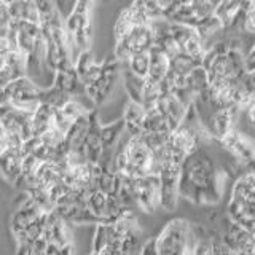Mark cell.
Masks as SVG:
<instances>
[{
  "label": "cell",
  "instance_id": "cell-19",
  "mask_svg": "<svg viewBox=\"0 0 255 255\" xmlns=\"http://www.w3.org/2000/svg\"><path fill=\"white\" fill-rule=\"evenodd\" d=\"M128 69H129L134 75L140 78H147L148 67H150V51L147 53H135L129 59L126 61Z\"/></svg>",
  "mask_w": 255,
  "mask_h": 255
},
{
  "label": "cell",
  "instance_id": "cell-11",
  "mask_svg": "<svg viewBox=\"0 0 255 255\" xmlns=\"http://www.w3.org/2000/svg\"><path fill=\"white\" fill-rule=\"evenodd\" d=\"M122 118L125 122V131L129 135H139L142 134V123H143V118H145V107H143L142 102L128 99Z\"/></svg>",
  "mask_w": 255,
  "mask_h": 255
},
{
  "label": "cell",
  "instance_id": "cell-27",
  "mask_svg": "<svg viewBox=\"0 0 255 255\" xmlns=\"http://www.w3.org/2000/svg\"><path fill=\"white\" fill-rule=\"evenodd\" d=\"M246 112H247V117H249V120H251V123L255 126V96L252 98V101L249 102V106H247L246 109H244Z\"/></svg>",
  "mask_w": 255,
  "mask_h": 255
},
{
  "label": "cell",
  "instance_id": "cell-30",
  "mask_svg": "<svg viewBox=\"0 0 255 255\" xmlns=\"http://www.w3.org/2000/svg\"><path fill=\"white\" fill-rule=\"evenodd\" d=\"M2 104H10L8 102V96H6L5 88H0V106H2Z\"/></svg>",
  "mask_w": 255,
  "mask_h": 255
},
{
  "label": "cell",
  "instance_id": "cell-9",
  "mask_svg": "<svg viewBox=\"0 0 255 255\" xmlns=\"http://www.w3.org/2000/svg\"><path fill=\"white\" fill-rule=\"evenodd\" d=\"M212 14L220 22L222 30L235 27L238 21L243 24V0H219L214 5Z\"/></svg>",
  "mask_w": 255,
  "mask_h": 255
},
{
  "label": "cell",
  "instance_id": "cell-14",
  "mask_svg": "<svg viewBox=\"0 0 255 255\" xmlns=\"http://www.w3.org/2000/svg\"><path fill=\"white\" fill-rule=\"evenodd\" d=\"M86 207L99 220V223H107V195L99 188H93L86 199Z\"/></svg>",
  "mask_w": 255,
  "mask_h": 255
},
{
  "label": "cell",
  "instance_id": "cell-12",
  "mask_svg": "<svg viewBox=\"0 0 255 255\" xmlns=\"http://www.w3.org/2000/svg\"><path fill=\"white\" fill-rule=\"evenodd\" d=\"M167 72H169V58L161 48L153 45V48L150 50V67L147 78L155 83H161Z\"/></svg>",
  "mask_w": 255,
  "mask_h": 255
},
{
  "label": "cell",
  "instance_id": "cell-31",
  "mask_svg": "<svg viewBox=\"0 0 255 255\" xmlns=\"http://www.w3.org/2000/svg\"><path fill=\"white\" fill-rule=\"evenodd\" d=\"M247 167H249V171H251V172H252V174L255 175V159H254V161H252V163H251L249 166H247Z\"/></svg>",
  "mask_w": 255,
  "mask_h": 255
},
{
  "label": "cell",
  "instance_id": "cell-13",
  "mask_svg": "<svg viewBox=\"0 0 255 255\" xmlns=\"http://www.w3.org/2000/svg\"><path fill=\"white\" fill-rule=\"evenodd\" d=\"M54 107H51L50 104L42 102L40 106L32 112L30 117V125H32V134L40 137L48 128L53 126V115H54Z\"/></svg>",
  "mask_w": 255,
  "mask_h": 255
},
{
  "label": "cell",
  "instance_id": "cell-8",
  "mask_svg": "<svg viewBox=\"0 0 255 255\" xmlns=\"http://www.w3.org/2000/svg\"><path fill=\"white\" fill-rule=\"evenodd\" d=\"M101 122L98 117V112L90 110V125H88V132L86 139L83 142V153L88 163H99L104 148H102V140H101Z\"/></svg>",
  "mask_w": 255,
  "mask_h": 255
},
{
  "label": "cell",
  "instance_id": "cell-33",
  "mask_svg": "<svg viewBox=\"0 0 255 255\" xmlns=\"http://www.w3.org/2000/svg\"><path fill=\"white\" fill-rule=\"evenodd\" d=\"M2 2H3V3H6V5H8V3H11V2H13V0H2Z\"/></svg>",
  "mask_w": 255,
  "mask_h": 255
},
{
  "label": "cell",
  "instance_id": "cell-10",
  "mask_svg": "<svg viewBox=\"0 0 255 255\" xmlns=\"http://www.w3.org/2000/svg\"><path fill=\"white\" fill-rule=\"evenodd\" d=\"M22 156V150L19 148H6L0 155V175L13 185L21 175Z\"/></svg>",
  "mask_w": 255,
  "mask_h": 255
},
{
  "label": "cell",
  "instance_id": "cell-23",
  "mask_svg": "<svg viewBox=\"0 0 255 255\" xmlns=\"http://www.w3.org/2000/svg\"><path fill=\"white\" fill-rule=\"evenodd\" d=\"M14 50H16V46L11 42V38L8 37V30L0 32V56H2V58H5L6 54H10Z\"/></svg>",
  "mask_w": 255,
  "mask_h": 255
},
{
  "label": "cell",
  "instance_id": "cell-24",
  "mask_svg": "<svg viewBox=\"0 0 255 255\" xmlns=\"http://www.w3.org/2000/svg\"><path fill=\"white\" fill-rule=\"evenodd\" d=\"M140 255H159L156 249V238H150L142 244Z\"/></svg>",
  "mask_w": 255,
  "mask_h": 255
},
{
  "label": "cell",
  "instance_id": "cell-34",
  "mask_svg": "<svg viewBox=\"0 0 255 255\" xmlns=\"http://www.w3.org/2000/svg\"><path fill=\"white\" fill-rule=\"evenodd\" d=\"M34 255H45V254H34Z\"/></svg>",
  "mask_w": 255,
  "mask_h": 255
},
{
  "label": "cell",
  "instance_id": "cell-20",
  "mask_svg": "<svg viewBox=\"0 0 255 255\" xmlns=\"http://www.w3.org/2000/svg\"><path fill=\"white\" fill-rule=\"evenodd\" d=\"M134 26H135V21H134V18H132V13H131V10H129V6H126L125 10L118 14L117 22H115V27H114L115 42H117V40H122Z\"/></svg>",
  "mask_w": 255,
  "mask_h": 255
},
{
  "label": "cell",
  "instance_id": "cell-29",
  "mask_svg": "<svg viewBox=\"0 0 255 255\" xmlns=\"http://www.w3.org/2000/svg\"><path fill=\"white\" fill-rule=\"evenodd\" d=\"M6 150V135H5V129L0 126V155Z\"/></svg>",
  "mask_w": 255,
  "mask_h": 255
},
{
  "label": "cell",
  "instance_id": "cell-6",
  "mask_svg": "<svg viewBox=\"0 0 255 255\" xmlns=\"http://www.w3.org/2000/svg\"><path fill=\"white\" fill-rule=\"evenodd\" d=\"M135 204L143 212L151 214L158 207H161V187H159V175H143L132 179Z\"/></svg>",
  "mask_w": 255,
  "mask_h": 255
},
{
  "label": "cell",
  "instance_id": "cell-26",
  "mask_svg": "<svg viewBox=\"0 0 255 255\" xmlns=\"http://www.w3.org/2000/svg\"><path fill=\"white\" fill-rule=\"evenodd\" d=\"M16 255H34V247H32V243H21V244H18Z\"/></svg>",
  "mask_w": 255,
  "mask_h": 255
},
{
  "label": "cell",
  "instance_id": "cell-1",
  "mask_svg": "<svg viewBox=\"0 0 255 255\" xmlns=\"http://www.w3.org/2000/svg\"><path fill=\"white\" fill-rule=\"evenodd\" d=\"M222 175L214 159L201 145L182 163L179 196L195 204H215L222 198Z\"/></svg>",
  "mask_w": 255,
  "mask_h": 255
},
{
  "label": "cell",
  "instance_id": "cell-4",
  "mask_svg": "<svg viewBox=\"0 0 255 255\" xmlns=\"http://www.w3.org/2000/svg\"><path fill=\"white\" fill-rule=\"evenodd\" d=\"M42 90L30 77L24 75L5 86L8 102L22 112H34L42 104Z\"/></svg>",
  "mask_w": 255,
  "mask_h": 255
},
{
  "label": "cell",
  "instance_id": "cell-3",
  "mask_svg": "<svg viewBox=\"0 0 255 255\" xmlns=\"http://www.w3.org/2000/svg\"><path fill=\"white\" fill-rule=\"evenodd\" d=\"M155 45V32L150 24H139L134 26L128 34L115 42L114 56L120 62H126L135 53H147Z\"/></svg>",
  "mask_w": 255,
  "mask_h": 255
},
{
  "label": "cell",
  "instance_id": "cell-15",
  "mask_svg": "<svg viewBox=\"0 0 255 255\" xmlns=\"http://www.w3.org/2000/svg\"><path fill=\"white\" fill-rule=\"evenodd\" d=\"M70 99H74V96H70L69 93L61 90V88L56 85H51L42 90V102L50 104L54 109H61L62 106H66Z\"/></svg>",
  "mask_w": 255,
  "mask_h": 255
},
{
  "label": "cell",
  "instance_id": "cell-22",
  "mask_svg": "<svg viewBox=\"0 0 255 255\" xmlns=\"http://www.w3.org/2000/svg\"><path fill=\"white\" fill-rule=\"evenodd\" d=\"M193 255H214L212 239H209V238L196 239L195 247H193Z\"/></svg>",
  "mask_w": 255,
  "mask_h": 255
},
{
  "label": "cell",
  "instance_id": "cell-17",
  "mask_svg": "<svg viewBox=\"0 0 255 255\" xmlns=\"http://www.w3.org/2000/svg\"><path fill=\"white\" fill-rule=\"evenodd\" d=\"M143 80L137 75H134L129 69L123 70V82H125V90L129 96V99L142 102V90H143Z\"/></svg>",
  "mask_w": 255,
  "mask_h": 255
},
{
  "label": "cell",
  "instance_id": "cell-25",
  "mask_svg": "<svg viewBox=\"0 0 255 255\" xmlns=\"http://www.w3.org/2000/svg\"><path fill=\"white\" fill-rule=\"evenodd\" d=\"M48 239L45 236H40L37 238L34 243H32V247H34V254H45L46 247H48Z\"/></svg>",
  "mask_w": 255,
  "mask_h": 255
},
{
  "label": "cell",
  "instance_id": "cell-7",
  "mask_svg": "<svg viewBox=\"0 0 255 255\" xmlns=\"http://www.w3.org/2000/svg\"><path fill=\"white\" fill-rule=\"evenodd\" d=\"M220 143L225 147L230 153H233L239 163L249 166L255 159V143L246 137L244 134L238 131V128H233L225 137L220 140Z\"/></svg>",
  "mask_w": 255,
  "mask_h": 255
},
{
  "label": "cell",
  "instance_id": "cell-5",
  "mask_svg": "<svg viewBox=\"0 0 255 255\" xmlns=\"http://www.w3.org/2000/svg\"><path fill=\"white\" fill-rule=\"evenodd\" d=\"M102 69H101V75L96 80V83L90 88H86L85 94L90 98V101L94 106H102L104 102L107 101V98L114 91V88L118 82L120 77V67H122V62H120L114 54L109 56L106 61H102Z\"/></svg>",
  "mask_w": 255,
  "mask_h": 255
},
{
  "label": "cell",
  "instance_id": "cell-16",
  "mask_svg": "<svg viewBox=\"0 0 255 255\" xmlns=\"http://www.w3.org/2000/svg\"><path fill=\"white\" fill-rule=\"evenodd\" d=\"M112 236H114V223H98L93 238L91 252L98 255L104 247H107L110 244Z\"/></svg>",
  "mask_w": 255,
  "mask_h": 255
},
{
  "label": "cell",
  "instance_id": "cell-28",
  "mask_svg": "<svg viewBox=\"0 0 255 255\" xmlns=\"http://www.w3.org/2000/svg\"><path fill=\"white\" fill-rule=\"evenodd\" d=\"M59 255H74V244L67 243L59 247Z\"/></svg>",
  "mask_w": 255,
  "mask_h": 255
},
{
  "label": "cell",
  "instance_id": "cell-2",
  "mask_svg": "<svg viewBox=\"0 0 255 255\" xmlns=\"http://www.w3.org/2000/svg\"><path fill=\"white\" fill-rule=\"evenodd\" d=\"M228 217L255 236V175L247 171L236 179L228 203Z\"/></svg>",
  "mask_w": 255,
  "mask_h": 255
},
{
  "label": "cell",
  "instance_id": "cell-32",
  "mask_svg": "<svg viewBox=\"0 0 255 255\" xmlns=\"http://www.w3.org/2000/svg\"><path fill=\"white\" fill-rule=\"evenodd\" d=\"M3 61H5V59L2 58V56H0V69H2V66H3Z\"/></svg>",
  "mask_w": 255,
  "mask_h": 255
},
{
  "label": "cell",
  "instance_id": "cell-21",
  "mask_svg": "<svg viewBox=\"0 0 255 255\" xmlns=\"http://www.w3.org/2000/svg\"><path fill=\"white\" fill-rule=\"evenodd\" d=\"M34 3H35L37 10L40 13V19H42V22L50 19L51 16L54 14V11L58 10V8L54 6L53 0H34ZM42 22H40V24H42Z\"/></svg>",
  "mask_w": 255,
  "mask_h": 255
},
{
  "label": "cell",
  "instance_id": "cell-18",
  "mask_svg": "<svg viewBox=\"0 0 255 255\" xmlns=\"http://www.w3.org/2000/svg\"><path fill=\"white\" fill-rule=\"evenodd\" d=\"M142 241H140V233L137 227H132L128 230V233L122 239V254L123 255H139L142 249Z\"/></svg>",
  "mask_w": 255,
  "mask_h": 255
}]
</instances>
